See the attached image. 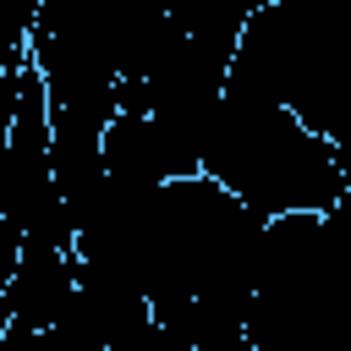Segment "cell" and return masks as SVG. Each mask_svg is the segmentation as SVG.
<instances>
[{
    "instance_id": "1",
    "label": "cell",
    "mask_w": 351,
    "mask_h": 351,
    "mask_svg": "<svg viewBox=\"0 0 351 351\" xmlns=\"http://www.w3.org/2000/svg\"><path fill=\"white\" fill-rule=\"evenodd\" d=\"M203 176L236 192L252 214H324L346 197L335 143L307 132L285 104L225 93L203 132Z\"/></svg>"
},
{
    "instance_id": "2",
    "label": "cell",
    "mask_w": 351,
    "mask_h": 351,
    "mask_svg": "<svg viewBox=\"0 0 351 351\" xmlns=\"http://www.w3.org/2000/svg\"><path fill=\"white\" fill-rule=\"evenodd\" d=\"M77 291V252L71 247H49V241H22V258L5 280V318L22 329H49L55 313L71 302Z\"/></svg>"
},
{
    "instance_id": "3",
    "label": "cell",
    "mask_w": 351,
    "mask_h": 351,
    "mask_svg": "<svg viewBox=\"0 0 351 351\" xmlns=\"http://www.w3.org/2000/svg\"><path fill=\"white\" fill-rule=\"evenodd\" d=\"M33 16H38V0H0V44H11V49H27Z\"/></svg>"
},
{
    "instance_id": "4",
    "label": "cell",
    "mask_w": 351,
    "mask_h": 351,
    "mask_svg": "<svg viewBox=\"0 0 351 351\" xmlns=\"http://www.w3.org/2000/svg\"><path fill=\"white\" fill-rule=\"evenodd\" d=\"M22 60H27V49L0 44V126H11V110H16V82H22Z\"/></svg>"
},
{
    "instance_id": "5",
    "label": "cell",
    "mask_w": 351,
    "mask_h": 351,
    "mask_svg": "<svg viewBox=\"0 0 351 351\" xmlns=\"http://www.w3.org/2000/svg\"><path fill=\"white\" fill-rule=\"evenodd\" d=\"M16 258H22V225L0 208V296H5V280H11Z\"/></svg>"
},
{
    "instance_id": "6",
    "label": "cell",
    "mask_w": 351,
    "mask_h": 351,
    "mask_svg": "<svg viewBox=\"0 0 351 351\" xmlns=\"http://www.w3.org/2000/svg\"><path fill=\"white\" fill-rule=\"evenodd\" d=\"M0 351H55V340H49V329H22V324H5Z\"/></svg>"
},
{
    "instance_id": "7",
    "label": "cell",
    "mask_w": 351,
    "mask_h": 351,
    "mask_svg": "<svg viewBox=\"0 0 351 351\" xmlns=\"http://www.w3.org/2000/svg\"><path fill=\"white\" fill-rule=\"evenodd\" d=\"M137 351H197L186 335H176V329H165V324H154L148 335H143V346Z\"/></svg>"
},
{
    "instance_id": "8",
    "label": "cell",
    "mask_w": 351,
    "mask_h": 351,
    "mask_svg": "<svg viewBox=\"0 0 351 351\" xmlns=\"http://www.w3.org/2000/svg\"><path fill=\"white\" fill-rule=\"evenodd\" d=\"M230 5H236V11H247V16H252V11H258V5H269V0H230Z\"/></svg>"
},
{
    "instance_id": "9",
    "label": "cell",
    "mask_w": 351,
    "mask_h": 351,
    "mask_svg": "<svg viewBox=\"0 0 351 351\" xmlns=\"http://www.w3.org/2000/svg\"><path fill=\"white\" fill-rule=\"evenodd\" d=\"M0 181H5V126H0Z\"/></svg>"
},
{
    "instance_id": "10",
    "label": "cell",
    "mask_w": 351,
    "mask_h": 351,
    "mask_svg": "<svg viewBox=\"0 0 351 351\" xmlns=\"http://www.w3.org/2000/svg\"><path fill=\"white\" fill-rule=\"evenodd\" d=\"M340 16H346V33H351V0H340Z\"/></svg>"
}]
</instances>
